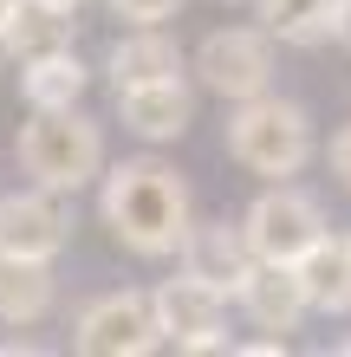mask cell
Returning a JSON list of instances; mask_svg holds the SVG:
<instances>
[{
    "label": "cell",
    "mask_w": 351,
    "mask_h": 357,
    "mask_svg": "<svg viewBox=\"0 0 351 357\" xmlns=\"http://www.w3.org/2000/svg\"><path fill=\"white\" fill-rule=\"evenodd\" d=\"M98 215L117 234V247H130L137 260H170L182 234L195 227V195L170 162L156 156H130V162H105V195H98Z\"/></svg>",
    "instance_id": "1"
},
{
    "label": "cell",
    "mask_w": 351,
    "mask_h": 357,
    "mask_svg": "<svg viewBox=\"0 0 351 357\" xmlns=\"http://www.w3.org/2000/svg\"><path fill=\"white\" fill-rule=\"evenodd\" d=\"M228 156L247 176H260V182H293L306 162L319 156L313 111H306L299 98H280V91L228 104Z\"/></svg>",
    "instance_id": "2"
},
{
    "label": "cell",
    "mask_w": 351,
    "mask_h": 357,
    "mask_svg": "<svg viewBox=\"0 0 351 357\" xmlns=\"http://www.w3.org/2000/svg\"><path fill=\"white\" fill-rule=\"evenodd\" d=\"M20 169L59 195H78L105 176V130L78 104L72 111H33L20 123Z\"/></svg>",
    "instance_id": "3"
},
{
    "label": "cell",
    "mask_w": 351,
    "mask_h": 357,
    "mask_svg": "<svg viewBox=\"0 0 351 357\" xmlns=\"http://www.w3.org/2000/svg\"><path fill=\"white\" fill-rule=\"evenodd\" d=\"M189 72H195V85L215 91L221 104L260 98V91H274V72H280L274 33H267V26H215V33L195 46Z\"/></svg>",
    "instance_id": "4"
},
{
    "label": "cell",
    "mask_w": 351,
    "mask_h": 357,
    "mask_svg": "<svg viewBox=\"0 0 351 357\" xmlns=\"http://www.w3.org/2000/svg\"><path fill=\"white\" fill-rule=\"evenodd\" d=\"M241 227H247V247H254V260H286V266H293L319 234H332V227H325L319 195H306L299 182H267L260 195L247 202Z\"/></svg>",
    "instance_id": "5"
},
{
    "label": "cell",
    "mask_w": 351,
    "mask_h": 357,
    "mask_svg": "<svg viewBox=\"0 0 351 357\" xmlns=\"http://www.w3.org/2000/svg\"><path fill=\"white\" fill-rule=\"evenodd\" d=\"M150 305H156V325H163V344H176V351H234L228 338V292L209 286V280H195V273H170L156 292H150Z\"/></svg>",
    "instance_id": "6"
},
{
    "label": "cell",
    "mask_w": 351,
    "mask_h": 357,
    "mask_svg": "<svg viewBox=\"0 0 351 357\" xmlns=\"http://www.w3.org/2000/svg\"><path fill=\"white\" fill-rule=\"evenodd\" d=\"M72 344L85 357H150V351H163V325H156L150 292H105V299H91L72 325Z\"/></svg>",
    "instance_id": "7"
},
{
    "label": "cell",
    "mask_w": 351,
    "mask_h": 357,
    "mask_svg": "<svg viewBox=\"0 0 351 357\" xmlns=\"http://www.w3.org/2000/svg\"><path fill=\"white\" fill-rule=\"evenodd\" d=\"M72 241V195L33 182L20 195H0V254L20 260H59Z\"/></svg>",
    "instance_id": "8"
},
{
    "label": "cell",
    "mask_w": 351,
    "mask_h": 357,
    "mask_svg": "<svg viewBox=\"0 0 351 357\" xmlns=\"http://www.w3.org/2000/svg\"><path fill=\"white\" fill-rule=\"evenodd\" d=\"M234 305L247 312L254 331H299L306 319H313L306 286H299V266H286V260H254L247 280L234 286Z\"/></svg>",
    "instance_id": "9"
},
{
    "label": "cell",
    "mask_w": 351,
    "mask_h": 357,
    "mask_svg": "<svg viewBox=\"0 0 351 357\" xmlns=\"http://www.w3.org/2000/svg\"><path fill=\"white\" fill-rule=\"evenodd\" d=\"M176 266L195 273V280L221 286L234 299V286L247 280V266H254V247H247V227L241 221H195L189 234L176 247Z\"/></svg>",
    "instance_id": "10"
},
{
    "label": "cell",
    "mask_w": 351,
    "mask_h": 357,
    "mask_svg": "<svg viewBox=\"0 0 351 357\" xmlns=\"http://www.w3.org/2000/svg\"><path fill=\"white\" fill-rule=\"evenodd\" d=\"M117 117H124V130L143 137V143H176V137H189V123H195V91H189V78L130 85V91H117Z\"/></svg>",
    "instance_id": "11"
},
{
    "label": "cell",
    "mask_w": 351,
    "mask_h": 357,
    "mask_svg": "<svg viewBox=\"0 0 351 357\" xmlns=\"http://www.w3.org/2000/svg\"><path fill=\"white\" fill-rule=\"evenodd\" d=\"M293 266H299L306 305L319 319H351V241L345 234H319Z\"/></svg>",
    "instance_id": "12"
},
{
    "label": "cell",
    "mask_w": 351,
    "mask_h": 357,
    "mask_svg": "<svg viewBox=\"0 0 351 357\" xmlns=\"http://www.w3.org/2000/svg\"><path fill=\"white\" fill-rule=\"evenodd\" d=\"M111 91H130V85H156V78H182L189 72V59H182V46L163 26H130L111 46Z\"/></svg>",
    "instance_id": "13"
},
{
    "label": "cell",
    "mask_w": 351,
    "mask_h": 357,
    "mask_svg": "<svg viewBox=\"0 0 351 357\" xmlns=\"http://www.w3.org/2000/svg\"><path fill=\"white\" fill-rule=\"evenodd\" d=\"M52 305H59L52 260H20V254H0V325H39Z\"/></svg>",
    "instance_id": "14"
},
{
    "label": "cell",
    "mask_w": 351,
    "mask_h": 357,
    "mask_svg": "<svg viewBox=\"0 0 351 357\" xmlns=\"http://www.w3.org/2000/svg\"><path fill=\"white\" fill-rule=\"evenodd\" d=\"M0 46H7L20 66H27V59H46V52H66L72 46V7H59V0H13Z\"/></svg>",
    "instance_id": "15"
},
{
    "label": "cell",
    "mask_w": 351,
    "mask_h": 357,
    "mask_svg": "<svg viewBox=\"0 0 351 357\" xmlns=\"http://www.w3.org/2000/svg\"><path fill=\"white\" fill-rule=\"evenodd\" d=\"M85 85H91V72L78 66V52H72V46H66V52H46V59H27V66H20V91H27L33 111H72V104L85 98Z\"/></svg>",
    "instance_id": "16"
},
{
    "label": "cell",
    "mask_w": 351,
    "mask_h": 357,
    "mask_svg": "<svg viewBox=\"0 0 351 357\" xmlns=\"http://www.w3.org/2000/svg\"><path fill=\"white\" fill-rule=\"evenodd\" d=\"M338 0H254V20L274 33V46H325Z\"/></svg>",
    "instance_id": "17"
},
{
    "label": "cell",
    "mask_w": 351,
    "mask_h": 357,
    "mask_svg": "<svg viewBox=\"0 0 351 357\" xmlns=\"http://www.w3.org/2000/svg\"><path fill=\"white\" fill-rule=\"evenodd\" d=\"M105 7L124 20V26H163V20L182 13V0H105Z\"/></svg>",
    "instance_id": "18"
},
{
    "label": "cell",
    "mask_w": 351,
    "mask_h": 357,
    "mask_svg": "<svg viewBox=\"0 0 351 357\" xmlns=\"http://www.w3.org/2000/svg\"><path fill=\"white\" fill-rule=\"evenodd\" d=\"M325 169H332L338 188L351 195V123H338V130H332V143H325Z\"/></svg>",
    "instance_id": "19"
},
{
    "label": "cell",
    "mask_w": 351,
    "mask_h": 357,
    "mask_svg": "<svg viewBox=\"0 0 351 357\" xmlns=\"http://www.w3.org/2000/svg\"><path fill=\"white\" fill-rule=\"evenodd\" d=\"M332 39L351 52V0H338V13H332Z\"/></svg>",
    "instance_id": "20"
},
{
    "label": "cell",
    "mask_w": 351,
    "mask_h": 357,
    "mask_svg": "<svg viewBox=\"0 0 351 357\" xmlns=\"http://www.w3.org/2000/svg\"><path fill=\"white\" fill-rule=\"evenodd\" d=\"M332 351H338V357H351V338H332Z\"/></svg>",
    "instance_id": "21"
},
{
    "label": "cell",
    "mask_w": 351,
    "mask_h": 357,
    "mask_svg": "<svg viewBox=\"0 0 351 357\" xmlns=\"http://www.w3.org/2000/svg\"><path fill=\"white\" fill-rule=\"evenodd\" d=\"M7 13H13V0H0V33H7Z\"/></svg>",
    "instance_id": "22"
},
{
    "label": "cell",
    "mask_w": 351,
    "mask_h": 357,
    "mask_svg": "<svg viewBox=\"0 0 351 357\" xmlns=\"http://www.w3.org/2000/svg\"><path fill=\"white\" fill-rule=\"evenodd\" d=\"M59 7H78V0H59Z\"/></svg>",
    "instance_id": "23"
},
{
    "label": "cell",
    "mask_w": 351,
    "mask_h": 357,
    "mask_svg": "<svg viewBox=\"0 0 351 357\" xmlns=\"http://www.w3.org/2000/svg\"><path fill=\"white\" fill-rule=\"evenodd\" d=\"M221 7H241V0H221Z\"/></svg>",
    "instance_id": "24"
},
{
    "label": "cell",
    "mask_w": 351,
    "mask_h": 357,
    "mask_svg": "<svg viewBox=\"0 0 351 357\" xmlns=\"http://www.w3.org/2000/svg\"><path fill=\"white\" fill-rule=\"evenodd\" d=\"M345 241H351V234H345Z\"/></svg>",
    "instance_id": "25"
}]
</instances>
